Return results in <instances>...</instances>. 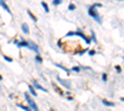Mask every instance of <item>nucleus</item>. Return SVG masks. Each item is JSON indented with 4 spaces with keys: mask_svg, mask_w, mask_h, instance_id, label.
Segmentation results:
<instances>
[{
    "mask_svg": "<svg viewBox=\"0 0 124 111\" xmlns=\"http://www.w3.org/2000/svg\"><path fill=\"white\" fill-rule=\"evenodd\" d=\"M36 60H37L39 63H42V58L40 57V56H36Z\"/></svg>",
    "mask_w": 124,
    "mask_h": 111,
    "instance_id": "nucleus-17",
    "label": "nucleus"
},
{
    "mask_svg": "<svg viewBox=\"0 0 124 111\" xmlns=\"http://www.w3.org/2000/svg\"><path fill=\"white\" fill-rule=\"evenodd\" d=\"M102 79H103V81H107V74H102Z\"/></svg>",
    "mask_w": 124,
    "mask_h": 111,
    "instance_id": "nucleus-19",
    "label": "nucleus"
},
{
    "mask_svg": "<svg viewBox=\"0 0 124 111\" xmlns=\"http://www.w3.org/2000/svg\"><path fill=\"white\" fill-rule=\"evenodd\" d=\"M62 1L61 0H53V5H58V4H61Z\"/></svg>",
    "mask_w": 124,
    "mask_h": 111,
    "instance_id": "nucleus-18",
    "label": "nucleus"
},
{
    "mask_svg": "<svg viewBox=\"0 0 124 111\" xmlns=\"http://www.w3.org/2000/svg\"><path fill=\"white\" fill-rule=\"evenodd\" d=\"M89 54H91V56H94V54H96V52H94V51H91V52H89Z\"/></svg>",
    "mask_w": 124,
    "mask_h": 111,
    "instance_id": "nucleus-21",
    "label": "nucleus"
},
{
    "mask_svg": "<svg viewBox=\"0 0 124 111\" xmlns=\"http://www.w3.org/2000/svg\"><path fill=\"white\" fill-rule=\"evenodd\" d=\"M16 106L20 107V109H23V110H25V111H31V109H30V107L25 106V105H23V104H16Z\"/></svg>",
    "mask_w": 124,
    "mask_h": 111,
    "instance_id": "nucleus-6",
    "label": "nucleus"
},
{
    "mask_svg": "<svg viewBox=\"0 0 124 111\" xmlns=\"http://www.w3.org/2000/svg\"><path fill=\"white\" fill-rule=\"evenodd\" d=\"M55 65H56V67H58V68H61L62 70H64V72H66V73H68V69H67V68H64L63 65H61V64H57V63H56Z\"/></svg>",
    "mask_w": 124,
    "mask_h": 111,
    "instance_id": "nucleus-10",
    "label": "nucleus"
},
{
    "mask_svg": "<svg viewBox=\"0 0 124 111\" xmlns=\"http://www.w3.org/2000/svg\"><path fill=\"white\" fill-rule=\"evenodd\" d=\"M4 59L6 60V62H13V58L11 57H8V56H4Z\"/></svg>",
    "mask_w": 124,
    "mask_h": 111,
    "instance_id": "nucleus-13",
    "label": "nucleus"
},
{
    "mask_svg": "<svg viewBox=\"0 0 124 111\" xmlns=\"http://www.w3.org/2000/svg\"><path fill=\"white\" fill-rule=\"evenodd\" d=\"M71 70H73V72H79L81 70V67H73Z\"/></svg>",
    "mask_w": 124,
    "mask_h": 111,
    "instance_id": "nucleus-15",
    "label": "nucleus"
},
{
    "mask_svg": "<svg viewBox=\"0 0 124 111\" xmlns=\"http://www.w3.org/2000/svg\"><path fill=\"white\" fill-rule=\"evenodd\" d=\"M29 90H30V93H31V94H32V95H34V96H36V95H37V93L35 91V89L32 88V86H30V88H29Z\"/></svg>",
    "mask_w": 124,
    "mask_h": 111,
    "instance_id": "nucleus-12",
    "label": "nucleus"
},
{
    "mask_svg": "<svg viewBox=\"0 0 124 111\" xmlns=\"http://www.w3.org/2000/svg\"><path fill=\"white\" fill-rule=\"evenodd\" d=\"M68 9H69V10H74V9H76V5H74V4L68 5Z\"/></svg>",
    "mask_w": 124,
    "mask_h": 111,
    "instance_id": "nucleus-16",
    "label": "nucleus"
},
{
    "mask_svg": "<svg viewBox=\"0 0 124 111\" xmlns=\"http://www.w3.org/2000/svg\"><path fill=\"white\" fill-rule=\"evenodd\" d=\"M0 6H3V8H4L5 10H6L10 15H11V11H10V9H9V6H8V5L5 4V1H0Z\"/></svg>",
    "mask_w": 124,
    "mask_h": 111,
    "instance_id": "nucleus-5",
    "label": "nucleus"
},
{
    "mask_svg": "<svg viewBox=\"0 0 124 111\" xmlns=\"http://www.w3.org/2000/svg\"><path fill=\"white\" fill-rule=\"evenodd\" d=\"M21 27H23V31H24V33H29V32H30L28 24H23V25H21Z\"/></svg>",
    "mask_w": 124,
    "mask_h": 111,
    "instance_id": "nucleus-7",
    "label": "nucleus"
},
{
    "mask_svg": "<svg viewBox=\"0 0 124 111\" xmlns=\"http://www.w3.org/2000/svg\"><path fill=\"white\" fill-rule=\"evenodd\" d=\"M57 80H58V83H60V84H62L63 86H66L67 89H71V83H69V81H66V80L61 79L58 75H57Z\"/></svg>",
    "mask_w": 124,
    "mask_h": 111,
    "instance_id": "nucleus-3",
    "label": "nucleus"
},
{
    "mask_svg": "<svg viewBox=\"0 0 124 111\" xmlns=\"http://www.w3.org/2000/svg\"><path fill=\"white\" fill-rule=\"evenodd\" d=\"M28 14H29V16H30V17H31V19H32V20H34V21H35V22H36V21H37V19H36V16H35V15H34V14H32V13H31V11H28Z\"/></svg>",
    "mask_w": 124,
    "mask_h": 111,
    "instance_id": "nucleus-9",
    "label": "nucleus"
},
{
    "mask_svg": "<svg viewBox=\"0 0 124 111\" xmlns=\"http://www.w3.org/2000/svg\"><path fill=\"white\" fill-rule=\"evenodd\" d=\"M102 102H103L106 106H114V102H110V101H107V100H102Z\"/></svg>",
    "mask_w": 124,
    "mask_h": 111,
    "instance_id": "nucleus-8",
    "label": "nucleus"
},
{
    "mask_svg": "<svg viewBox=\"0 0 124 111\" xmlns=\"http://www.w3.org/2000/svg\"><path fill=\"white\" fill-rule=\"evenodd\" d=\"M1 79H3V77H1V75H0V81H1Z\"/></svg>",
    "mask_w": 124,
    "mask_h": 111,
    "instance_id": "nucleus-22",
    "label": "nucleus"
},
{
    "mask_svg": "<svg viewBox=\"0 0 124 111\" xmlns=\"http://www.w3.org/2000/svg\"><path fill=\"white\" fill-rule=\"evenodd\" d=\"M96 8H102V4H93L92 6H89V9H88V14H89V16L94 17V19L97 20V22L102 24V19H101V16L97 14V11L94 10Z\"/></svg>",
    "mask_w": 124,
    "mask_h": 111,
    "instance_id": "nucleus-1",
    "label": "nucleus"
},
{
    "mask_svg": "<svg viewBox=\"0 0 124 111\" xmlns=\"http://www.w3.org/2000/svg\"><path fill=\"white\" fill-rule=\"evenodd\" d=\"M41 5L44 6V9H45V11H46V13H48V11H50V9H48V6H47V4H46V3H44V1H42V3H41Z\"/></svg>",
    "mask_w": 124,
    "mask_h": 111,
    "instance_id": "nucleus-11",
    "label": "nucleus"
},
{
    "mask_svg": "<svg viewBox=\"0 0 124 111\" xmlns=\"http://www.w3.org/2000/svg\"><path fill=\"white\" fill-rule=\"evenodd\" d=\"M91 33H92V41H93L94 43H97V38H96V35H94V32L92 31V32H91Z\"/></svg>",
    "mask_w": 124,
    "mask_h": 111,
    "instance_id": "nucleus-14",
    "label": "nucleus"
},
{
    "mask_svg": "<svg viewBox=\"0 0 124 111\" xmlns=\"http://www.w3.org/2000/svg\"><path fill=\"white\" fill-rule=\"evenodd\" d=\"M115 69H117V72H118V73H120V72H122V68H120L119 65H115Z\"/></svg>",
    "mask_w": 124,
    "mask_h": 111,
    "instance_id": "nucleus-20",
    "label": "nucleus"
},
{
    "mask_svg": "<svg viewBox=\"0 0 124 111\" xmlns=\"http://www.w3.org/2000/svg\"><path fill=\"white\" fill-rule=\"evenodd\" d=\"M34 86L36 88V89H39V90H42V91H45V93H47L48 90H46V89L44 88V86H41L40 84H39V83H37V81H35L34 80Z\"/></svg>",
    "mask_w": 124,
    "mask_h": 111,
    "instance_id": "nucleus-4",
    "label": "nucleus"
},
{
    "mask_svg": "<svg viewBox=\"0 0 124 111\" xmlns=\"http://www.w3.org/2000/svg\"><path fill=\"white\" fill-rule=\"evenodd\" d=\"M25 99H26V101H28V104H29V107H30L31 110H34V111H40V110H39V106H37V104L34 101V99L30 98V95H29L28 93H25Z\"/></svg>",
    "mask_w": 124,
    "mask_h": 111,
    "instance_id": "nucleus-2",
    "label": "nucleus"
}]
</instances>
